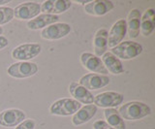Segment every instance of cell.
<instances>
[{
	"label": "cell",
	"mask_w": 155,
	"mask_h": 129,
	"mask_svg": "<svg viewBox=\"0 0 155 129\" xmlns=\"http://www.w3.org/2000/svg\"><path fill=\"white\" fill-rule=\"evenodd\" d=\"M118 113L126 121H140L151 114V108L140 101H130L119 107Z\"/></svg>",
	"instance_id": "obj_1"
},
{
	"label": "cell",
	"mask_w": 155,
	"mask_h": 129,
	"mask_svg": "<svg viewBox=\"0 0 155 129\" xmlns=\"http://www.w3.org/2000/svg\"><path fill=\"white\" fill-rule=\"evenodd\" d=\"M143 48L140 43L134 41H124L119 43L111 49V54L115 55L118 59L130 60L139 56L143 52Z\"/></svg>",
	"instance_id": "obj_2"
},
{
	"label": "cell",
	"mask_w": 155,
	"mask_h": 129,
	"mask_svg": "<svg viewBox=\"0 0 155 129\" xmlns=\"http://www.w3.org/2000/svg\"><path fill=\"white\" fill-rule=\"evenodd\" d=\"M81 104L72 98H61L53 102L50 107V113L52 116L68 117L74 114L81 108Z\"/></svg>",
	"instance_id": "obj_3"
},
{
	"label": "cell",
	"mask_w": 155,
	"mask_h": 129,
	"mask_svg": "<svg viewBox=\"0 0 155 129\" xmlns=\"http://www.w3.org/2000/svg\"><path fill=\"white\" fill-rule=\"evenodd\" d=\"M38 65L31 61H18L11 64L7 69L10 77L15 79H25L38 73Z\"/></svg>",
	"instance_id": "obj_4"
},
{
	"label": "cell",
	"mask_w": 155,
	"mask_h": 129,
	"mask_svg": "<svg viewBox=\"0 0 155 129\" xmlns=\"http://www.w3.org/2000/svg\"><path fill=\"white\" fill-rule=\"evenodd\" d=\"M42 51V46L38 43H25L16 47L12 51V57L18 61H28L37 57Z\"/></svg>",
	"instance_id": "obj_5"
},
{
	"label": "cell",
	"mask_w": 155,
	"mask_h": 129,
	"mask_svg": "<svg viewBox=\"0 0 155 129\" xmlns=\"http://www.w3.org/2000/svg\"><path fill=\"white\" fill-rule=\"evenodd\" d=\"M124 101V95L116 91H105L94 96V105L98 108H114Z\"/></svg>",
	"instance_id": "obj_6"
},
{
	"label": "cell",
	"mask_w": 155,
	"mask_h": 129,
	"mask_svg": "<svg viewBox=\"0 0 155 129\" xmlns=\"http://www.w3.org/2000/svg\"><path fill=\"white\" fill-rule=\"evenodd\" d=\"M41 13V5L37 2H24L14 9V18L19 21H30Z\"/></svg>",
	"instance_id": "obj_7"
},
{
	"label": "cell",
	"mask_w": 155,
	"mask_h": 129,
	"mask_svg": "<svg viewBox=\"0 0 155 129\" xmlns=\"http://www.w3.org/2000/svg\"><path fill=\"white\" fill-rule=\"evenodd\" d=\"M72 27L69 23L56 22L45 27L41 31V37L45 40H58L70 34Z\"/></svg>",
	"instance_id": "obj_8"
},
{
	"label": "cell",
	"mask_w": 155,
	"mask_h": 129,
	"mask_svg": "<svg viewBox=\"0 0 155 129\" xmlns=\"http://www.w3.org/2000/svg\"><path fill=\"white\" fill-rule=\"evenodd\" d=\"M80 60L81 65L91 73L100 75H106L109 73L100 57L91 52H82L80 56Z\"/></svg>",
	"instance_id": "obj_9"
},
{
	"label": "cell",
	"mask_w": 155,
	"mask_h": 129,
	"mask_svg": "<svg viewBox=\"0 0 155 129\" xmlns=\"http://www.w3.org/2000/svg\"><path fill=\"white\" fill-rule=\"evenodd\" d=\"M110 83V79L107 75L89 73L80 79L79 84L88 90H96L107 87Z\"/></svg>",
	"instance_id": "obj_10"
},
{
	"label": "cell",
	"mask_w": 155,
	"mask_h": 129,
	"mask_svg": "<svg viewBox=\"0 0 155 129\" xmlns=\"http://www.w3.org/2000/svg\"><path fill=\"white\" fill-rule=\"evenodd\" d=\"M25 119V113L19 109H6L0 113V125L3 127H16Z\"/></svg>",
	"instance_id": "obj_11"
},
{
	"label": "cell",
	"mask_w": 155,
	"mask_h": 129,
	"mask_svg": "<svg viewBox=\"0 0 155 129\" xmlns=\"http://www.w3.org/2000/svg\"><path fill=\"white\" fill-rule=\"evenodd\" d=\"M127 33V23L125 18H120L114 22L108 32V47L113 49L114 47L123 42Z\"/></svg>",
	"instance_id": "obj_12"
},
{
	"label": "cell",
	"mask_w": 155,
	"mask_h": 129,
	"mask_svg": "<svg viewBox=\"0 0 155 129\" xmlns=\"http://www.w3.org/2000/svg\"><path fill=\"white\" fill-rule=\"evenodd\" d=\"M114 8V4L110 0H94L89 1L84 5V11L86 14L94 17L105 16Z\"/></svg>",
	"instance_id": "obj_13"
},
{
	"label": "cell",
	"mask_w": 155,
	"mask_h": 129,
	"mask_svg": "<svg viewBox=\"0 0 155 129\" xmlns=\"http://www.w3.org/2000/svg\"><path fill=\"white\" fill-rule=\"evenodd\" d=\"M72 6L70 0H47L41 5V12L48 15H58L68 11Z\"/></svg>",
	"instance_id": "obj_14"
},
{
	"label": "cell",
	"mask_w": 155,
	"mask_h": 129,
	"mask_svg": "<svg viewBox=\"0 0 155 129\" xmlns=\"http://www.w3.org/2000/svg\"><path fill=\"white\" fill-rule=\"evenodd\" d=\"M69 91L71 95L76 101L79 103L89 105L94 101V95L92 94L88 89L81 87V85L77 82H72L69 85Z\"/></svg>",
	"instance_id": "obj_15"
},
{
	"label": "cell",
	"mask_w": 155,
	"mask_h": 129,
	"mask_svg": "<svg viewBox=\"0 0 155 129\" xmlns=\"http://www.w3.org/2000/svg\"><path fill=\"white\" fill-rule=\"evenodd\" d=\"M97 110H98V108H97L94 104L84 105V106L81 107L77 113L73 114L72 123L74 124L75 126H80L86 122H88L96 114Z\"/></svg>",
	"instance_id": "obj_16"
},
{
	"label": "cell",
	"mask_w": 155,
	"mask_h": 129,
	"mask_svg": "<svg viewBox=\"0 0 155 129\" xmlns=\"http://www.w3.org/2000/svg\"><path fill=\"white\" fill-rule=\"evenodd\" d=\"M140 18L142 14L139 9H132L128 14V18L126 20L127 23V31L131 39H136L140 35Z\"/></svg>",
	"instance_id": "obj_17"
},
{
	"label": "cell",
	"mask_w": 155,
	"mask_h": 129,
	"mask_svg": "<svg viewBox=\"0 0 155 129\" xmlns=\"http://www.w3.org/2000/svg\"><path fill=\"white\" fill-rule=\"evenodd\" d=\"M59 21V17L56 15H48V14H41L33 20L28 21L27 28L30 30H39L44 29L45 27L56 23Z\"/></svg>",
	"instance_id": "obj_18"
},
{
	"label": "cell",
	"mask_w": 155,
	"mask_h": 129,
	"mask_svg": "<svg viewBox=\"0 0 155 129\" xmlns=\"http://www.w3.org/2000/svg\"><path fill=\"white\" fill-rule=\"evenodd\" d=\"M103 62L106 69L108 70V72L111 73L113 75H119L124 72V66L122 62L120 61L115 55H114L110 51H107L102 55L101 58Z\"/></svg>",
	"instance_id": "obj_19"
},
{
	"label": "cell",
	"mask_w": 155,
	"mask_h": 129,
	"mask_svg": "<svg viewBox=\"0 0 155 129\" xmlns=\"http://www.w3.org/2000/svg\"><path fill=\"white\" fill-rule=\"evenodd\" d=\"M94 55L96 56H102L108 50V30L106 28H100L96 31L93 38Z\"/></svg>",
	"instance_id": "obj_20"
},
{
	"label": "cell",
	"mask_w": 155,
	"mask_h": 129,
	"mask_svg": "<svg viewBox=\"0 0 155 129\" xmlns=\"http://www.w3.org/2000/svg\"><path fill=\"white\" fill-rule=\"evenodd\" d=\"M155 28V12L154 9L149 8L145 11L140 18V33L143 36L147 37L152 34Z\"/></svg>",
	"instance_id": "obj_21"
},
{
	"label": "cell",
	"mask_w": 155,
	"mask_h": 129,
	"mask_svg": "<svg viewBox=\"0 0 155 129\" xmlns=\"http://www.w3.org/2000/svg\"><path fill=\"white\" fill-rule=\"evenodd\" d=\"M104 116L106 122L114 129H126L124 119L121 117L118 111L114 108L105 109Z\"/></svg>",
	"instance_id": "obj_22"
},
{
	"label": "cell",
	"mask_w": 155,
	"mask_h": 129,
	"mask_svg": "<svg viewBox=\"0 0 155 129\" xmlns=\"http://www.w3.org/2000/svg\"><path fill=\"white\" fill-rule=\"evenodd\" d=\"M14 18V9L11 7H0V26L10 22Z\"/></svg>",
	"instance_id": "obj_23"
},
{
	"label": "cell",
	"mask_w": 155,
	"mask_h": 129,
	"mask_svg": "<svg viewBox=\"0 0 155 129\" xmlns=\"http://www.w3.org/2000/svg\"><path fill=\"white\" fill-rule=\"evenodd\" d=\"M36 122L34 119H25L16 126L15 129H35Z\"/></svg>",
	"instance_id": "obj_24"
},
{
	"label": "cell",
	"mask_w": 155,
	"mask_h": 129,
	"mask_svg": "<svg viewBox=\"0 0 155 129\" xmlns=\"http://www.w3.org/2000/svg\"><path fill=\"white\" fill-rule=\"evenodd\" d=\"M92 126H93V129H114L106 122V121H102V119H98V121H94Z\"/></svg>",
	"instance_id": "obj_25"
},
{
	"label": "cell",
	"mask_w": 155,
	"mask_h": 129,
	"mask_svg": "<svg viewBox=\"0 0 155 129\" xmlns=\"http://www.w3.org/2000/svg\"><path fill=\"white\" fill-rule=\"evenodd\" d=\"M9 45V40L8 38H6L3 35H0V51L5 49Z\"/></svg>",
	"instance_id": "obj_26"
},
{
	"label": "cell",
	"mask_w": 155,
	"mask_h": 129,
	"mask_svg": "<svg viewBox=\"0 0 155 129\" xmlns=\"http://www.w3.org/2000/svg\"><path fill=\"white\" fill-rule=\"evenodd\" d=\"M11 1L10 0H0V7H2L4 4H7V3H10Z\"/></svg>",
	"instance_id": "obj_27"
},
{
	"label": "cell",
	"mask_w": 155,
	"mask_h": 129,
	"mask_svg": "<svg viewBox=\"0 0 155 129\" xmlns=\"http://www.w3.org/2000/svg\"><path fill=\"white\" fill-rule=\"evenodd\" d=\"M75 2H77V3H80V4H84V3H88L89 1H88V0H86V1H78V0H76V1Z\"/></svg>",
	"instance_id": "obj_28"
},
{
	"label": "cell",
	"mask_w": 155,
	"mask_h": 129,
	"mask_svg": "<svg viewBox=\"0 0 155 129\" xmlns=\"http://www.w3.org/2000/svg\"><path fill=\"white\" fill-rule=\"evenodd\" d=\"M1 34H3V28H2V26H0V35Z\"/></svg>",
	"instance_id": "obj_29"
}]
</instances>
